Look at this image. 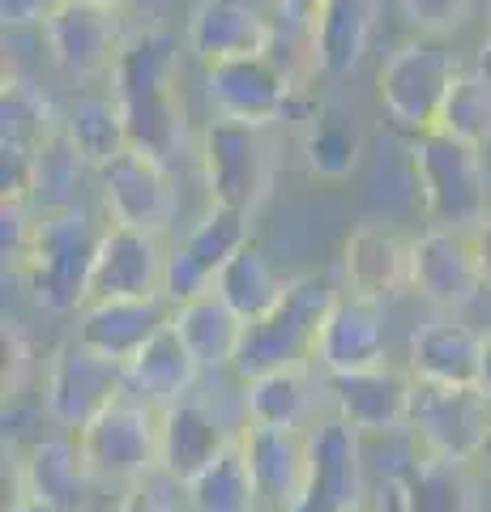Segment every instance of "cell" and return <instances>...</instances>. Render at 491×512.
I'll return each mask as SVG.
<instances>
[{
	"mask_svg": "<svg viewBox=\"0 0 491 512\" xmlns=\"http://www.w3.org/2000/svg\"><path fill=\"white\" fill-rule=\"evenodd\" d=\"M60 124H65V116L56 111V103L30 77L5 69V86H0V146L39 150Z\"/></svg>",
	"mask_w": 491,
	"mask_h": 512,
	"instance_id": "31",
	"label": "cell"
},
{
	"mask_svg": "<svg viewBox=\"0 0 491 512\" xmlns=\"http://www.w3.org/2000/svg\"><path fill=\"white\" fill-rule=\"evenodd\" d=\"M205 94H210V103L218 107V116L269 128L274 120L295 116L304 86H299L278 60H269L261 52V56L210 64V69H205Z\"/></svg>",
	"mask_w": 491,
	"mask_h": 512,
	"instance_id": "10",
	"label": "cell"
},
{
	"mask_svg": "<svg viewBox=\"0 0 491 512\" xmlns=\"http://www.w3.org/2000/svg\"><path fill=\"white\" fill-rule=\"evenodd\" d=\"M86 154L73 146V137L65 133V124L56 128L52 137L35 150V188H30V201L35 210H60V205H77L73 192L82 184L86 171Z\"/></svg>",
	"mask_w": 491,
	"mask_h": 512,
	"instance_id": "36",
	"label": "cell"
},
{
	"mask_svg": "<svg viewBox=\"0 0 491 512\" xmlns=\"http://www.w3.org/2000/svg\"><path fill=\"white\" fill-rule=\"evenodd\" d=\"M22 363H26V346H22V333L5 325V397H13L22 389Z\"/></svg>",
	"mask_w": 491,
	"mask_h": 512,
	"instance_id": "41",
	"label": "cell"
},
{
	"mask_svg": "<svg viewBox=\"0 0 491 512\" xmlns=\"http://www.w3.org/2000/svg\"><path fill=\"white\" fill-rule=\"evenodd\" d=\"M116 512H171V508L150 491H133V495H124V500L116 504Z\"/></svg>",
	"mask_w": 491,
	"mask_h": 512,
	"instance_id": "44",
	"label": "cell"
},
{
	"mask_svg": "<svg viewBox=\"0 0 491 512\" xmlns=\"http://www.w3.org/2000/svg\"><path fill=\"white\" fill-rule=\"evenodd\" d=\"M402 18L427 39H440L470 18V0H398Z\"/></svg>",
	"mask_w": 491,
	"mask_h": 512,
	"instance_id": "39",
	"label": "cell"
},
{
	"mask_svg": "<svg viewBox=\"0 0 491 512\" xmlns=\"http://www.w3.org/2000/svg\"><path fill=\"white\" fill-rule=\"evenodd\" d=\"M201 175L214 205L252 214L269 197L274 158L265 146V128L218 116L201 128Z\"/></svg>",
	"mask_w": 491,
	"mask_h": 512,
	"instance_id": "8",
	"label": "cell"
},
{
	"mask_svg": "<svg viewBox=\"0 0 491 512\" xmlns=\"http://www.w3.org/2000/svg\"><path fill=\"white\" fill-rule=\"evenodd\" d=\"M163 282H167V252H163L158 231L107 222L99 256H94V265H90L86 303L150 299V295H163Z\"/></svg>",
	"mask_w": 491,
	"mask_h": 512,
	"instance_id": "12",
	"label": "cell"
},
{
	"mask_svg": "<svg viewBox=\"0 0 491 512\" xmlns=\"http://www.w3.org/2000/svg\"><path fill=\"white\" fill-rule=\"evenodd\" d=\"M90 483L94 470L77 440H39L22 461V491L65 512H86Z\"/></svg>",
	"mask_w": 491,
	"mask_h": 512,
	"instance_id": "28",
	"label": "cell"
},
{
	"mask_svg": "<svg viewBox=\"0 0 491 512\" xmlns=\"http://www.w3.org/2000/svg\"><path fill=\"white\" fill-rule=\"evenodd\" d=\"M329 393L338 402V419L351 423L359 436H389L410 423V397L415 376L398 372L389 363L363 367V372L329 376Z\"/></svg>",
	"mask_w": 491,
	"mask_h": 512,
	"instance_id": "17",
	"label": "cell"
},
{
	"mask_svg": "<svg viewBox=\"0 0 491 512\" xmlns=\"http://www.w3.org/2000/svg\"><path fill=\"white\" fill-rule=\"evenodd\" d=\"M124 13L129 9L107 5V0H65L43 22V43H47L52 64L65 77H73V82L112 77L124 47L133 39Z\"/></svg>",
	"mask_w": 491,
	"mask_h": 512,
	"instance_id": "7",
	"label": "cell"
},
{
	"mask_svg": "<svg viewBox=\"0 0 491 512\" xmlns=\"http://www.w3.org/2000/svg\"><path fill=\"white\" fill-rule=\"evenodd\" d=\"M316 9H321V0H274V13L282 18V26H295V30H312Z\"/></svg>",
	"mask_w": 491,
	"mask_h": 512,
	"instance_id": "42",
	"label": "cell"
},
{
	"mask_svg": "<svg viewBox=\"0 0 491 512\" xmlns=\"http://www.w3.org/2000/svg\"><path fill=\"white\" fill-rule=\"evenodd\" d=\"M351 512H368V508H363V504H359V508H351Z\"/></svg>",
	"mask_w": 491,
	"mask_h": 512,
	"instance_id": "51",
	"label": "cell"
},
{
	"mask_svg": "<svg viewBox=\"0 0 491 512\" xmlns=\"http://www.w3.org/2000/svg\"><path fill=\"white\" fill-rule=\"evenodd\" d=\"M269 39H274V26L248 0H197L188 9L184 43L205 69L240 56H261Z\"/></svg>",
	"mask_w": 491,
	"mask_h": 512,
	"instance_id": "20",
	"label": "cell"
},
{
	"mask_svg": "<svg viewBox=\"0 0 491 512\" xmlns=\"http://www.w3.org/2000/svg\"><path fill=\"white\" fill-rule=\"evenodd\" d=\"M94 171H99L107 218L120 222V227H141V231L163 235V227L171 222V210H176V192H171L163 158L124 146L116 158H107Z\"/></svg>",
	"mask_w": 491,
	"mask_h": 512,
	"instance_id": "14",
	"label": "cell"
},
{
	"mask_svg": "<svg viewBox=\"0 0 491 512\" xmlns=\"http://www.w3.org/2000/svg\"><path fill=\"white\" fill-rule=\"evenodd\" d=\"M210 291L223 295L231 308L244 316V325H248V320L265 316L282 299V291H287V278L274 274V265L265 261V252L248 239V244L235 252L223 269H218V278H214Z\"/></svg>",
	"mask_w": 491,
	"mask_h": 512,
	"instance_id": "32",
	"label": "cell"
},
{
	"mask_svg": "<svg viewBox=\"0 0 491 512\" xmlns=\"http://www.w3.org/2000/svg\"><path fill=\"white\" fill-rule=\"evenodd\" d=\"M312 410L308 367H282L244 380V423L257 427H299Z\"/></svg>",
	"mask_w": 491,
	"mask_h": 512,
	"instance_id": "33",
	"label": "cell"
},
{
	"mask_svg": "<svg viewBox=\"0 0 491 512\" xmlns=\"http://www.w3.org/2000/svg\"><path fill=\"white\" fill-rule=\"evenodd\" d=\"M406 512H479V483L470 461L445 453H415L393 478Z\"/></svg>",
	"mask_w": 491,
	"mask_h": 512,
	"instance_id": "26",
	"label": "cell"
},
{
	"mask_svg": "<svg viewBox=\"0 0 491 512\" xmlns=\"http://www.w3.org/2000/svg\"><path fill=\"white\" fill-rule=\"evenodd\" d=\"M235 436H240V431H235ZM235 436L218 423V414L210 406L197 402L193 393L180 397L176 406L163 410V474L171 483L188 487Z\"/></svg>",
	"mask_w": 491,
	"mask_h": 512,
	"instance_id": "23",
	"label": "cell"
},
{
	"mask_svg": "<svg viewBox=\"0 0 491 512\" xmlns=\"http://www.w3.org/2000/svg\"><path fill=\"white\" fill-rule=\"evenodd\" d=\"M474 461L491 474V427H487V436H483V444H479V453H474Z\"/></svg>",
	"mask_w": 491,
	"mask_h": 512,
	"instance_id": "48",
	"label": "cell"
},
{
	"mask_svg": "<svg viewBox=\"0 0 491 512\" xmlns=\"http://www.w3.org/2000/svg\"><path fill=\"white\" fill-rule=\"evenodd\" d=\"M65 133L86 154L90 167H103L107 158H116L129 146V128H124L116 94H77L73 107L65 111Z\"/></svg>",
	"mask_w": 491,
	"mask_h": 512,
	"instance_id": "34",
	"label": "cell"
},
{
	"mask_svg": "<svg viewBox=\"0 0 491 512\" xmlns=\"http://www.w3.org/2000/svg\"><path fill=\"white\" fill-rule=\"evenodd\" d=\"M240 440H244L252 478H257L261 504H269L274 512H291L299 504V495H304V483H308L312 436L304 427H257V423H244Z\"/></svg>",
	"mask_w": 491,
	"mask_h": 512,
	"instance_id": "18",
	"label": "cell"
},
{
	"mask_svg": "<svg viewBox=\"0 0 491 512\" xmlns=\"http://www.w3.org/2000/svg\"><path fill=\"white\" fill-rule=\"evenodd\" d=\"M457 73H462V64H457V56L445 43L436 39L402 43L398 52H389V60L376 73V103L393 128H402L406 137H423L436 128Z\"/></svg>",
	"mask_w": 491,
	"mask_h": 512,
	"instance_id": "5",
	"label": "cell"
},
{
	"mask_svg": "<svg viewBox=\"0 0 491 512\" xmlns=\"http://www.w3.org/2000/svg\"><path fill=\"white\" fill-rule=\"evenodd\" d=\"M491 402V333H483V359H479V384H474Z\"/></svg>",
	"mask_w": 491,
	"mask_h": 512,
	"instance_id": "46",
	"label": "cell"
},
{
	"mask_svg": "<svg viewBox=\"0 0 491 512\" xmlns=\"http://www.w3.org/2000/svg\"><path fill=\"white\" fill-rule=\"evenodd\" d=\"M312 436V466L304 495L291 512H351L363 504V461H359V431L346 419H329L308 431Z\"/></svg>",
	"mask_w": 491,
	"mask_h": 512,
	"instance_id": "16",
	"label": "cell"
},
{
	"mask_svg": "<svg viewBox=\"0 0 491 512\" xmlns=\"http://www.w3.org/2000/svg\"><path fill=\"white\" fill-rule=\"evenodd\" d=\"M474 239V261H479V278H483V291L491 295V214L470 231Z\"/></svg>",
	"mask_w": 491,
	"mask_h": 512,
	"instance_id": "43",
	"label": "cell"
},
{
	"mask_svg": "<svg viewBox=\"0 0 491 512\" xmlns=\"http://www.w3.org/2000/svg\"><path fill=\"white\" fill-rule=\"evenodd\" d=\"M329 303H334V291H329L325 278H287V291L274 308L244 325L231 372L240 380H252L265 372H282V367H308L316 359V338H321V320Z\"/></svg>",
	"mask_w": 491,
	"mask_h": 512,
	"instance_id": "3",
	"label": "cell"
},
{
	"mask_svg": "<svg viewBox=\"0 0 491 512\" xmlns=\"http://www.w3.org/2000/svg\"><path fill=\"white\" fill-rule=\"evenodd\" d=\"M316 363L325 367V376H346L385 363V312H380V303L355 291L334 295L321 320V338H316Z\"/></svg>",
	"mask_w": 491,
	"mask_h": 512,
	"instance_id": "19",
	"label": "cell"
},
{
	"mask_svg": "<svg viewBox=\"0 0 491 512\" xmlns=\"http://www.w3.org/2000/svg\"><path fill=\"white\" fill-rule=\"evenodd\" d=\"M35 227H39L35 201H0V252H5V269H13V274L26 261Z\"/></svg>",
	"mask_w": 491,
	"mask_h": 512,
	"instance_id": "38",
	"label": "cell"
},
{
	"mask_svg": "<svg viewBox=\"0 0 491 512\" xmlns=\"http://www.w3.org/2000/svg\"><path fill=\"white\" fill-rule=\"evenodd\" d=\"M77 444H82L94 478L141 483L154 470H163V410L141 397L137 402L120 397L77 431Z\"/></svg>",
	"mask_w": 491,
	"mask_h": 512,
	"instance_id": "6",
	"label": "cell"
},
{
	"mask_svg": "<svg viewBox=\"0 0 491 512\" xmlns=\"http://www.w3.org/2000/svg\"><path fill=\"white\" fill-rule=\"evenodd\" d=\"M65 0H0V22L5 30H22V26H43Z\"/></svg>",
	"mask_w": 491,
	"mask_h": 512,
	"instance_id": "40",
	"label": "cell"
},
{
	"mask_svg": "<svg viewBox=\"0 0 491 512\" xmlns=\"http://www.w3.org/2000/svg\"><path fill=\"white\" fill-rule=\"evenodd\" d=\"M124 393H129L124 389V363L99 355V350L86 346L82 338L56 346L52 363H47L43 406L60 427L82 431L94 414H103L112 402H120Z\"/></svg>",
	"mask_w": 491,
	"mask_h": 512,
	"instance_id": "9",
	"label": "cell"
},
{
	"mask_svg": "<svg viewBox=\"0 0 491 512\" xmlns=\"http://www.w3.org/2000/svg\"><path fill=\"white\" fill-rule=\"evenodd\" d=\"M410 431L427 453H445L474 461L479 444L491 427V402L479 389H457V384H432L415 380L410 397Z\"/></svg>",
	"mask_w": 491,
	"mask_h": 512,
	"instance_id": "11",
	"label": "cell"
},
{
	"mask_svg": "<svg viewBox=\"0 0 491 512\" xmlns=\"http://www.w3.org/2000/svg\"><path fill=\"white\" fill-rule=\"evenodd\" d=\"M372 512H406V508H402V491H398V483H389V487H380V491H376Z\"/></svg>",
	"mask_w": 491,
	"mask_h": 512,
	"instance_id": "45",
	"label": "cell"
},
{
	"mask_svg": "<svg viewBox=\"0 0 491 512\" xmlns=\"http://www.w3.org/2000/svg\"><path fill=\"white\" fill-rule=\"evenodd\" d=\"M197 372H205V367L197 363L193 346L180 338L176 320H171V325L158 329L154 338L124 363V389L141 397V402L167 410V406H176L180 397L193 393Z\"/></svg>",
	"mask_w": 491,
	"mask_h": 512,
	"instance_id": "22",
	"label": "cell"
},
{
	"mask_svg": "<svg viewBox=\"0 0 491 512\" xmlns=\"http://www.w3.org/2000/svg\"><path fill=\"white\" fill-rule=\"evenodd\" d=\"M342 269H346V286L355 295L385 303L402 286H410V244L398 231L368 222V227L351 231V239H346Z\"/></svg>",
	"mask_w": 491,
	"mask_h": 512,
	"instance_id": "24",
	"label": "cell"
},
{
	"mask_svg": "<svg viewBox=\"0 0 491 512\" xmlns=\"http://www.w3.org/2000/svg\"><path fill=\"white\" fill-rule=\"evenodd\" d=\"M474 64H479V69L491 77V30H487V39H483V47H479V60H474Z\"/></svg>",
	"mask_w": 491,
	"mask_h": 512,
	"instance_id": "49",
	"label": "cell"
},
{
	"mask_svg": "<svg viewBox=\"0 0 491 512\" xmlns=\"http://www.w3.org/2000/svg\"><path fill=\"white\" fill-rule=\"evenodd\" d=\"M112 94L124 111L129 146L171 163L184 146L180 39L163 26L133 30V39L112 73Z\"/></svg>",
	"mask_w": 491,
	"mask_h": 512,
	"instance_id": "1",
	"label": "cell"
},
{
	"mask_svg": "<svg viewBox=\"0 0 491 512\" xmlns=\"http://www.w3.org/2000/svg\"><path fill=\"white\" fill-rule=\"evenodd\" d=\"M103 231L82 205L39 210V227L30 239V252L18 269L30 299L47 312H82L90 265L99 256Z\"/></svg>",
	"mask_w": 491,
	"mask_h": 512,
	"instance_id": "2",
	"label": "cell"
},
{
	"mask_svg": "<svg viewBox=\"0 0 491 512\" xmlns=\"http://www.w3.org/2000/svg\"><path fill=\"white\" fill-rule=\"evenodd\" d=\"M9 512H65V508H56V504H47V500H39V495H30V491H22L18 500H13V508Z\"/></svg>",
	"mask_w": 491,
	"mask_h": 512,
	"instance_id": "47",
	"label": "cell"
},
{
	"mask_svg": "<svg viewBox=\"0 0 491 512\" xmlns=\"http://www.w3.org/2000/svg\"><path fill=\"white\" fill-rule=\"evenodd\" d=\"M248 218L244 210H231V205H210V214H205L193 231H188L176 248L167 252V282H163V295L176 303H188L205 295L218 278V269H223L235 252L248 244Z\"/></svg>",
	"mask_w": 491,
	"mask_h": 512,
	"instance_id": "13",
	"label": "cell"
},
{
	"mask_svg": "<svg viewBox=\"0 0 491 512\" xmlns=\"http://www.w3.org/2000/svg\"><path fill=\"white\" fill-rule=\"evenodd\" d=\"M188 504H193V512H257L261 495L240 436L188 483Z\"/></svg>",
	"mask_w": 491,
	"mask_h": 512,
	"instance_id": "30",
	"label": "cell"
},
{
	"mask_svg": "<svg viewBox=\"0 0 491 512\" xmlns=\"http://www.w3.org/2000/svg\"><path fill=\"white\" fill-rule=\"evenodd\" d=\"M308 35L325 77L355 73L376 35V0H321Z\"/></svg>",
	"mask_w": 491,
	"mask_h": 512,
	"instance_id": "27",
	"label": "cell"
},
{
	"mask_svg": "<svg viewBox=\"0 0 491 512\" xmlns=\"http://www.w3.org/2000/svg\"><path fill=\"white\" fill-rule=\"evenodd\" d=\"M410 167L423 210L436 227L474 231L487 218V167L479 146L432 128L423 137H410Z\"/></svg>",
	"mask_w": 491,
	"mask_h": 512,
	"instance_id": "4",
	"label": "cell"
},
{
	"mask_svg": "<svg viewBox=\"0 0 491 512\" xmlns=\"http://www.w3.org/2000/svg\"><path fill=\"white\" fill-rule=\"evenodd\" d=\"M299 150H304V167L312 175H321V180H346L363 158V137L355 124L321 116V120H312Z\"/></svg>",
	"mask_w": 491,
	"mask_h": 512,
	"instance_id": "37",
	"label": "cell"
},
{
	"mask_svg": "<svg viewBox=\"0 0 491 512\" xmlns=\"http://www.w3.org/2000/svg\"><path fill=\"white\" fill-rule=\"evenodd\" d=\"M436 128L470 141V146H479V150L491 146V77L479 64H470V69L462 64L457 82L449 86L445 107H440Z\"/></svg>",
	"mask_w": 491,
	"mask_h": 512,
	"instance_id": "35",
	"label": "cell"
},
{
	"mask_svg": "<svg viewBox=\"0 0 491 512\" xmlns=\"http://www.w3.org/2000/svg\"><path fill=\"white\" fill-rule=\"evenodd\" d=\"M171 320H176L180 338L193 346L201 367H231L235 350H240V338H244V316L235 312L223 295L205 291L197 299H188V303H180Z\"/></svg>",
	"mask_w": 491,
	"mask_h": 512,
	"instance_id": "29",
	"label": "cell"
},
{
	"mask_svg": "<svg viewBox=\"0 0 491 512\" xmlns=\"http://www.w3.org/2000/svg\"><path fill=\"white\" fill-rule=\"evenodd\" d=\"M483 333H474L462 320H427L410 338V376L432 384H457L474 389L479 384Z\"/></svg>",
	"mask_w": 491,
	"mask_h": 512,
	"instance_id": "25",
	"label": "cell"
},
{
	"mask_svg": "<svg viewBox=\"0 0 491 512\" xmlns=\"http://www.w3.org/2000/svg\"><path fill=\"white\" fill-rule=\"evenodd\" d=\"M410 286L432 303V308H470L483 291L479 261H474L470 231L436 227L410 244Z\"/></svg>",
	"mask_w": 491,
	"mask_h": 512,
	"instance_id": "15",
	"label": "cell"
},
{
	"mask_svg": "<svg viewBox=\"0 0 491 512\" xmlns=\"http://www.w3.org/2000/svg\"><path fill=\"white\" fill-rule=\"evenodd\" d=\"M176 303L167 295H150V299H107V303H86L77 312V338L94 346L99 355L129 363L141 346L163 325H171Z\"/></svg>",
	"mask_w": 491,
	"mask_h": 512,
	"instance_id": "21",
	"label": "cell"
},
{
	"mask_svg": "<svg viewBox=\"0 0 491 512\" xmlns=\"http://www.w3.org/2000/svg\"><path fill=\"white\" fill-rule=\"evenodd\" d=\"M107 5H120V9H137V5H146V0H107Z\"/></svg>",
	"mask_w": 491,
	"mask_h": 512,
	"instance_id": "50",
	"label": "cell"
}]
</instances>
